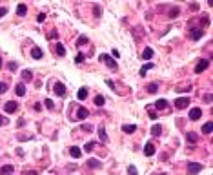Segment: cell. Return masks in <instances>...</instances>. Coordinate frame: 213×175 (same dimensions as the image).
<instances>
[{"label":"cell","instance_id":"obj_1","mask_svg":"<svg viewBox=\"0 0 213 175\" xmlns=\"http://www.w3.org/2000/svg\"><path fill=\"white\" fill-rule=\"evenodd\" d=\"M99 60L100 62H104L106 66H108V68L109 69H117V68H119V66H117V62L109 57V55H100V57H99Z\"/></svg>","mask_w":213,"mask_h":175},{"label":"cell","instance_id":"obj_2","mask_svg":"<svg viewBox=\"0 0 213 175\" xmlns=\"http://www.w3.org/2000/svg\"><path fill=\"white\" fill-rule=\"evenodd\" d=\"M189 98L188 97H180V98H177V101H175V108L177 109H184V108H188L189 106Z\"/></svg>","mask_w":213,"mask_h":175},{"label":"cell","instance_id":"obj_3","mask_svg":"<svg viewBox=\"0 0 213 175\" xmlns=\"http://www.w3.org/2000/svg\"><path fill=\"white\" fill-rule=\"evenodd\" d=\"M200 170H202V164H199V162H188V173L189 175H195Z\"/></svg>","mask_w":213,"mask_h":175},{"label":"cell","instance_id":"obj_4","mask_svg":"<svg viewBox=\"0 0 213 175\" xmlns=\"http://www.w3.org/2000/svg\"><path fill=\"white\" fill-rule=\"evenodd\" d=\"M88 115H89V111H88L86 108H82V106H80V108L77 109V117H73V120H84Z\"/></svg>","mask_w":213,"mask_h":175},{"label":"cell","instance_id":"obj_5","mask_svg":"<svg viewBox=\"0 0 213 175\" xmlns=\"http://www.w3.org/2000/svg\"><path fill=\"white\" fill-rule=\"evenodd\" d=\"M53 90H55V93H57L58 97H64V95H66V86H64L62 82H57L55 86H53Z\"/></svg>","mask_w":213,"mask_h":175},{"label":"cell","instance_id":"obj_6","mask_svg":"<svg viewBox=\"0 0 213 175\" xmlns=\"http://www.w3.org/2000/svg\"><path fill=\"white\" fill-rule=\"evenodd\" d=\"M208 66H209V60H206V59H204V60H200V62L195 66V73H202V71L208 68Z\"/></svg>","mask_w":213,"mask_h":175},{"label":"cell","instance_id":"obj_7","mask_svg":"<svg viewBox=\"0 0 213 175\" xmlns=\"http://www.w3.org/2000/svg\"><path fill=\"white\" fill-rule=\"evenodd\" d=\"M17 108H18V104L15 102V101H9V102H6L4 104V109L7 113H13V111H17Z\"/></svg>","mask_w":213,"mask_h":175},{"label":"cell","instance_id":"obj_8","mask_svg":"<svg viewBox=\"0 0 213 175\" xmlns=\"http://www.w3.org/2000/svg\"><path fill=\"white\" fill-rule=\"evenodd\" d=\"M200 117H202L200 108H193V109H189V119H191V120H199Z\"/></svg>","mask_w":213,"mask_h":175},{"label":"cell","instance_id":"obj_9","mask_svg":"<svg viewBox=\"0 0 213 175\" xmlns=\"http://www.w3.org/2000/svg\"><path fill=\"white\" fill-rule=\"evenodd\" d=\"M144 155H146V157L155 155V146H153V142H148V144L144 146Z\"/></svg>","mask_w":213,"mask_h":175},{"label":"cell","instance_id":"obj_10","mask_svg":"<svg viewBox=\"0 0 213 175\" xmlns=\"http://www.w3.org/2000/svg\"><path fill=\"white\" fill-rule=\"evenodd\" d=\"M202 35H204V31H202L200 27H193L191 29V38H195V40H199Z\"/></svg>","mask_w":213,"mask_h":175},{"label":"cell","instance_id":"obj_11","mask_svg":"<svg viewBox=\"0 0 213 175\" xmlns=\"http://www.w3.org/2000/svg\"><path fill=\"white\" fill-rule=\"evenodd\" d=\"M69 153H71V157H73V159H78V157L82 155L80 148H77V146H71V148H69Z\"/></svg>","mask_w":213,"mask_h":175},{"label":"cell","instance_id":"obj_12","mask_svg":"<svg viewBox=\"0 0 213 175\" xmlns=\"http://www.w3.org/2000/svg\"><path fill=\"white\" fill-rule=\"evenodd\" d=\"M13 173V166L11 164H6V166L0 168V175H11Z\"/></svg>","mask_w":213,"mask_h":175},{"label":"cell","instance_id":"obj_13","mask_svg":"<svg viewBox=\"0 0 213 175\" xmlns=\"http://www.w3.org/2000/svg\"><path fill=\"white\" fill-rule=\"evenodd\" d=\"M155 108L157 109H166L168 108V101H166V98H158V101L155 102Z\"/></svg>","mask_w":213,"mask_h":175},{"label":"cell","instance_id":"obj_14","mask_svg":"<svg viewBox=\"0 0 213 175\" xmlns=\"http://www.w3.org/2000/svg\"><path fill=\"white\" fill-rule=\"evenodd\" d=\"M153 57V49L151 48H146L144 51H142V60H150Z\"/></svg>","mask_w":213,"mask_h":175},{"label":"cell","instance_id":"obj_15","mask_svg":"<svg viewBox=\"0 0 213 175\" xmlns=\"http://www.w3.org/2000/svg\"><path fill=\"white\" fill-rule=\"evenodd\" d=\"M153 68H155V64H151V62H148V64H144L142 68H140V75L144 77V75H146L148 71H150V69H153Z\"/></svg>","mask_w":213,"mask_h":175},{"label":"cell","instance_id":"obj_16","mask_svg":"<svg viewBox=\"0 0 213 175\" xmlns=\"http://www.w3.org/2000/svg\"><path fill=\"white\" fill-rule=\"evenodd\" d=\"M42 55H44V53H42V49L40 48H33V49H31V57H33V59H42Z\"/></svg>","mask_w":213,"mask_h":175},{"label":"cell","instance_id":"obj_17","mask_svg":"<svg viewBox=\"0 0 213 175\" xmlns=\"http://www.w3.org/2000/svg\"><path fill=\"white\" fill-rule=\"evenodd\" d=\"M15 91H17V95H18V97H24V95H26V86H24L22 82L17 84V90H15Z\"/></svg>","mask_w":213,"mask_h":175},{"label":"cell","instance_id":"obj_18","mask_svg":"<svg viewBox=\"0 0 213 175\" xmlns=\"http://www.w3.org/2000/svg\"><path fill=\"white\" fill-rule=\"evenodd\" d=\"M135 129H137L135 124H124V126H122V131H124V133H133Z\"/></svg>","mask_w":213,"mask_h":175},{"label":"cell","instance_id":"obj_19","mask_svg":"<svg viewBox=\"0 0 213 175\" xmlns=\"http://www.w3.org/2000/svg\"><path fill=\"white\" fill-rule=\"evenodd\" d=\"M77 97H78V101H86V97H88V90H86V88H80L78 93H77Z\"/></svg>","mask_w":213,"mask_h":175},{"label":"cell","instance_id":"obj_20","mask_svg":"<svg viewBox=\"0 0 213 175\" xmlns=\"http://www.w3.org/2000/svg\"><path fill=\"white\" fill-rule=\"evenodd\" d=\"M17 13H18L20 17H24V15L27 13V7H26V4H18V6H17Z\"/></svg>","mask_w":213,"mask_h":175},{"label":"cell","instance_id":"obj_21","mask_svg":"<svg viewBox=\"0 0 213 175\" xmlns=\"http://www.w3.org/2000/svg\"><path fill=\"white\" fill-rule=\"evenodd\" d=\"M160 133H162V126H160V124H155V126L151 128V135L158 137V135H160Z\"/></svg>","mask_w":213,"mask_h":175},{"label":"cell","instance_id":"obj_22","mask_svg":"<svg viewBox=\"0 0 213 175\" xmlns=\"http://www.w3.org/2000/svg\"><path fill=\"white\" fill-rule=\"evenodd\" d=\"M55 49H57V55H58V57H64V55H66V48H64L62 44H55Z\"/></svg>","mask_w":213,"mask_h":175},{"label":"cell","instance_id":"obj_23","mask_svg":"<svg viewBox=\"0 0 213 175\" xmlns=\"http://www.w3.org/2000/svg\"><path fill=\"white\" fill-rule=\"evenodd\" d=\"M88 166H89V168H100L102 164H100V161H97V159H89V161H88Z\"/></svg>","mask_w":213,"mask_h":175},{"label":"cell","instance_id":"obj_24","mask_svg":"<svg viewBox=\"0 0 213 175\" xmlns=\"http://www.w3.org/2000/svg\"><path fill=\"white\" fill-rule=\"evenodd\" d=\"M186 137H188V140L191 142V144H195V142L199 140V135H197V133H193V131H189V133H188Z\"/></svg>","mask_w":213,"mask_h":175},{"label":"cell","instance_id":"obj_25","mask_svg":"<svg viewBox=\"0 0 213 175\" xmlns=\"http://www.w3.org/2000/svg\"><path fill=\"white\" fill-rule=\"evenodd\" d=\"M22 79L26 80V82H31V80H33V73H31V71H22Z\"/></svg>","mask_w":213,"mask_h":175},{"label":"cell","instance_id":"obj_26","mask_svg":"<svg viewBox=\"0 0 213 175\" xmlns=\"http://www.w3.org/2000/svg\"><path fill=\"white\" fill-rule=\"evenodd\" d=\"M95 104H97L99 108H102V106L106 104V98H104L102 95H97V97H95Z\"/></svg>","mask_w":213,"mask_h":175},{"label":"cell","instance_id":"obj_27","mask_svg":"<svg viewBox=\"0 0 213 175\" xmlns=\"http://www.w3.org/2000/svg\"><path fill=\"white\" fill-rule=\"evenodd\" d=\"M157 91H158V86H157L155 82L148 84V93H157Z\"/></svg>","mask_w":213,"mask_h":175},{"label":"cell","instance_id":"obj_28","mask_svg":"<svg viewBox=\"0 0 213 175\" xmlns=\"http://www.w3.org/2000/svg\"><path fill=\"white\" fill-rule=\"evenodd\" d=\"M99 135H100L102 142H108V135H106V131H104V126H100V128H99Z\"/></svg>","mask_w":213,"mask_h":175},{"label":"cell","instance_id":"obj_29","mask_svg":"<svg viewBox=\"0 0 213 175\" xmlns=\"http://www.w3.org/2000/svg\"><path fill=\"white\" fill-rule=\"evenodd\" d=\"M202 133H211V122H206L202 126Z\"/></svg>","mask_w":213,"mask_h":175},{"label":"cell","instance_id":"obj_30","mask_svg":"<svg viewBox=\"0 0 213 175\" xmlns=\"http://www.w3.org/2000/svg\"><path fill=\"white\" fill-rule=\"evenodd\" d=\"M127 173H130V175H138V171H137V168L133 166V164H130V166H127Z\"/></svg>","mask_w":213,"mask_h":175},{"label":"cell","instance_id":"obj_31","mask_svg":"<svg viewBox=\"0 0 213 175\" xmlns=\"http://www.w3.org/2000/svg\"><path fill=\"white\" fill-rule=\"evenodd\" d=\"M44 102H46V108H47V109H53V108H55V104H53V101H51V98H46Z\"/></svg>","mask_w":213,"mask_h":175},{"label":"cell","instance_id":"obj_32","mask_svg":"<svg viewBox=\"0 0 213 175\" xmlns=\"http://www.w3.org/2000/svg\"><path fill=\"white\" fill-rule=\"evenodd\" d=\"M6 91H7V84L6 82H0V95L6 93Z\"/></svg>","mask_w":213,"mask_h":175},{"label":"cell","instance_id":"obj_33","mask_svg":"<svg viewBox=\"0 0 213 175\" xmlns=\"http://www.w3.org/2000/svg\"><path fill=\"white\" fill-rule=\"evenodd\" d=\"M93 148H95V142H88V144L84 146V150H86V151H91Z\"/></svg>","mask_w":213,"mask_h":175},{"label":"cell","instance_id":"obj_34","mask_svg":"<svg viewBox=\"0 0 213 175\" xmlns=\"http://www.w3.org/2000/svg\"><path fill=\"white\" fill-rule=\"evenodd\" d=\"M75 62H77V64L84 62V55H82V53H78V55H77V59H75Z\"/></svg>","mask_w":213,"mask_h":175},{"label":"cell","instance_id":"obj_35","mask_svg":"<svg viewBox=\"0 0 213 175\" xmlns=\"http://www.w3.org/2000/svg\"><path fill=\"white\" fill-rule=\"evenodd\" d=\"M177 15H178V7H175L173 11H169V17H171V18H175Z\"/></svg>","mask_w":213,"mask_h":175},{"label":"cell","instance_id":"obj_36","mask_svg":"<svg viewBox=\"0 0 213 175\" xmlns=\"http://www.w3.org/2000/svg\"><path fill=\"white\" fill-rule=\"evenodd\" d=\"M84 42H88V38H86V37H80V38H78V44H77V46H82Z\"/></svg>","mask_w":213,"mask_h":175},{"label":"cell","instance_id":"obj_37","mask_svg":"<svg viewBox=\"0 0 213 175\" xmlns=\"http://www.w3.org/2000/svg\"><path fill=\"white\" fill-rule=\"evenodd\" d=\"M37 20H38V22H44V20H46V15H44V13H40V15L37 17Z\"/></svg>","mask_w":213,"mask_h":175},{"label":"cell","instance_id":"obj_38","mask_svg":"<svg viewBox=\"0 0 213 175\" xmlns=\"http://www.w3.org/2000/svg\"><path fill=\"white\" fill-rule=\"evenodd\" d=\"M6 13H7V7H0V18H2Z\"/></svg>","mask_w":213,"mask_h":175},{"label":"cell","instance_id":"obj_39","mask_svg":"<svg viewBox=\"0 0 213 175\" xmlns=\"http://www.w3.org/2000/svg\"><path fill=\"white\" fill-rule=\"evenodd\" d=\"M17 69V64L15 62H9V71H15Z\"/></svg>","mask_w":213,"mask_h":175},{"label":"cell","instance_id":"obj_40","mask_svg":"<svg viewBox=\"0 0 213 175\" xmlns=\"http://www.w3.org/2000/svg\"><path fill=\"white\" fill-rule=\"evenodd\" d=\"M93 129V126H89V124H86V126H82V131H91Z\"/></svg>","mask_w":213,"mask_h":175},{"label":"cell","instance_id":"obj_41","mask_svg":"<svg viewBox=\"0 0 213 175\" xmlns=\"http://www.w3.org/2000/svg\"><path fill=\"white\" fill-rule=\"evenodd\" d=\"M150 119H157V113L153 111V109H151V108H150Z\"/></svg>","mask_w":213,"mask_h":175},{"label":"cell","instance_id":"obj_42","mask_svg":"<svg viewBox=\"0 0 213 175\" xmlns=\"http://www.w3.org/2000/svg\"><path fill=\"white\" fill-rule=\"evenodd\" d=\"M177 91H191V88H177Z\"/></svg>","mask_w":213,"mask_h":175},{"label":"cell","instance_id":"obj_43","mask_svg":"<svg viewBox=\"0 0 213 175\" xmlns=\"http://www.w3.org/2000/svg\"><path fill=\"white\" fill-rule=\"evenodd\" d=\"M2 124H6V119H2V115H0V126Z\"/></svg>","mask_w":213,"mask_h":175},{"label":"cell","instance_id":"obj_44","mask_svg":"<svg viewBox=\"0 0 213 175\" xmlns=\"http://www.w3.org/2000/svg\"><path fill=\"white\" fill-rule=\"evenodd\" d=\"M0 68H2V59H0Z\"/></svg>","mask_w":213,"mask_h":175}]
</instances>
